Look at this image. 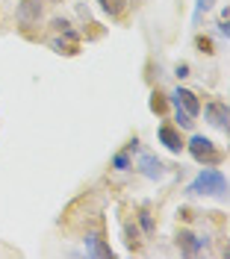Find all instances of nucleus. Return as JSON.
I'll return each instance as SVG.
<instances>
[{
    "label": "nucleus",
    "instance_id": "nucleus-2",
    "mask_svg": "<svg viewBox=\"0 0 230 259\" xmlns=\"http://www.w3.org/2000/svg\"><path fill=\"white\" fill-rule=\"evenodd\" d=\"M186 150L192 153V159L198 162V165H204V168H210V165H221L224 162V153L215 147L213 139H207V136H201V133H195L189 142H186Z\"/></svg>",
    "mask_w": 230,
    "mask_h": 259
},
{
    "label": "nucleus",
    "instance_id": "nucleus-11",
    "mask_svg": "<svg viewBox=\"0 0 230 259\" xmlns=\"http://www.w3.org/2000/svg\"><path fill=\"white\" fill-rule=\"evenodd\" d=\"M100 9L106 12L109 18H121L124 15V9H127V0H98Z\"/></svg>",
    "mask_w": 230,
    "mask_h": 259
},
{
    "label": "nucleus",
    "instance_id": "nucleus-7",
    "mask_svg": "<svg viewBox=\"0 0 230 259\" xmlns=\"http://www.w3.org/2000/svg\"><path fill=\"white\" fill-rule=\"evenodd\" d=\"M174 242H177V247H180V253H186V256H198V253L204 250V244H207V239H201V236H195L192 230H180V233L174 236Z\"/></svg>",
    "mask_w": 230,
    "mask_h": 259
},
{
    "label": "nucleus",
    "instance_id": "nucleus-21",
    "mask_svg": "<svg viewBox=\"0 0 230 259\" xmlns=\"http://www.w3.org/2000/svg\"><path fill=\"white\" fill-rule=\"evenodd\" d=\"M177 215H180L183 221H192V218H195V215H192V209H180Z\"/></svg>",
    "mask_w": 230,
    "mask_h": 259
},
{
    "label": "nucleus",
    "instance_id": "nucleus-9",
    "mask_svg": "<svg viewBox=\"0 0 230 259\" xmlns=\"http://www.w3.org/2000/svg\"><path fill=\"white\" fill-rule=\"evenodd\" d=\"M83 242H86V253H89V256H100V259L112 256V247L103 242V236H100V233H89Z\"/></svg>",
    "mask_w": 230,
    "mask_h": 259
},
{
    "label": "nucleus",
    "instance_id": "nucleus-4",
    "mask_svg": "<svg viewBox=\"0 0 230 259\" xmlns=\"http://www.w3.org/2000/svg\"><path fill=\"white\" fill-rule=\"evenodd\" d=\"M136 171H139L145 180H165V177H168L165 162L160 159V156H154V153H142L139 162H136Z\"/></svg>",
    "mask_w": 230,
    "mask_h": 259
},
{
    "label": "nucleus",
    "instance_id": "nucleus-13",
    "mask_svg": "<svg viewBox=\"0 0 230 259\" xmlns=\"http://www.w3.org/2000/svg\"><path fill=\"white\" fill-rule=\"evenodd\" d=\"M136 218H139V230L145 233V236H154L157 233V224H154V215L148 209H139L136 212Z\"/></svg>",
    "mask_w": 230,
    "mask_h": 259
},
{
    "label": "nucleus",
    "instance_id": "nucleus-3",
    "mask_svg": "<svg viewBox=\"0 0 230 259\" xmlns=\"http://www.w3.org/2000/svg\"><path fill=\"white\" fill-rule=\"evenodd\" d=\"M15 15H18V24H21L24 30H30V27H35V24L42 21V15H45V0H21Z\"/></svg>",
    "mask_w": 230,
    "mask_h": 259
},
{
    "label": "nucleus",
    "instance_id": "nucleus-14",
    "mask_svg": "<svg viewBox=\"0 0 230 259\" xmlns=\"http://www.w3.org/2000/svg\"><path fill=\"white\" fill-rule=\"evenodd\" d=\"M109 165H112L115 171H130V168H133V159H130V153H127V150H118Z\"/></svg>",
    "mask_w": 230,
    "mask_h": 259
},
{
    "label": "nucleus",
    "instance_id": "nucleus-18",
    "mask_svg": "<svg viewBox=\"0 0 230 259\" xmlns=\"http://www.w3.org/2000/svg\"><path fill=\"white\" fill-rule=\"evenodd\" d=\"M213 3H215V0H198V12H195V18L201 15V12H210V9H213Z\"/></svg>",
    "mask_w": 230,
    "mask_h": 259
},
{
    "label": "nucleus",
    "instance_id": "nucleus-10",
    "mask_svg": "<svg viewBox=\"0 0 230 259\" xmlns=\"http://www.w3.org/2000/svg\"><path fill=\"white\" fill-rule=\"evenodd\" d=\"M142 233H139V224L136 221H124V244L130 247V250H139L142 247V239H139Z\"/></svg>",
    "mask_w": 230,
    "mask_h": 259
},
{
    "label": "nucleus",
    "instance_id": "nucleus-20",
    "mask_svg": "<svg viewBox=\"0 0 230 259\" xmlns=\"http://www.w3.org/2000/svg\"><path fill=\"white\" fill-rule=\"evenodd\" d=\"M124 150H127V153H136V150H139V139L133 136L130 142H127V147H124Z\"/></svg>",
    "mask_w": 230,
    "mask_h": 259
},
{
    "label": "nucleus",
    "instance_id": "nucleus-12",
    "mask_svg": "<svg viewBox=\"0 0 230 259\" xmlns=\"http://www.w3.org/2000/svg\"><path fill=\"white\" fill-rule=\"evenodd\" d=\"M150 112L157 115H168V97L157 89V92H150Z\"/></svg>",
    "mask_w": 230,
    "mask_h": 259
},
{
    "label": "nucleus",
    "instance_id": "nucleus-15",
    "mask_svg": "<svg viewBox=\"0 0 230 259\" xmlns=\"http://www.w3.org/2000/svg\"><path fill=\"white\" fill-rule=\"evenodd\" d=\"M174 121H177V127H183V130H192L195 127V118L189 112H183L180 106H174Z\"/></svg>",
    "mask_w": 230,
    "mask_h": 259
},
{
    "label": "nucleus",
    "instance_id": "nucleus-1",
    "mask_svg": "<svg viewBox=\"0 0 230 259\" xmlns=\"http://www.w3.org/2000/svg\"><path fill=\"white\" fill-rule=\"evenodd\" d=\"M186 194H192V197H198V194L224 197V194H227V177L218 171V165H210V168H204V171L186 186Z\"/></svg>",
    "mask_w": 230,
    "mask_h": 259
},
{
    "label": "nucleus",
    "instance_id": "nucleus-8",
    "mask_svg": "<svg viewBox=\"0 0 230 259\" xmlns=\"http://www.w3.org/2000/svg\"><path fill=\"white\" fill-rule=\"evenodd\" d=\"M168 100H171L174 106H180L183 112H189L192 118H198V115H201V100H198V95H195V92H189V89H177V92L168 97Z\"/></svg>",
    "mask_w": 230,
    "mask_h": 259
},
{
    "label": "nucleus",
    "instance_id": "nucleus-6",
    "mask_svg": "<svg viewBox=\"0 0 230 259\" xmlns=\"http://www.w3.org/2000/svg\"><path fill=\"white\" fill-rule=\"evenodd\" d=\"M157 139H160V145H165V150H171V153L186 150V142H183V136H180V127L163 124V127L157 130Z\"/></svg>",
    "mask_w": 230,
    "mask_h": 259
},
{
    "label": "nucleus",
    "instance_id": "nucleus-5",
    "mask_svg": "<svg viewBox=\"0 0 230 259\" xmlns=\"http://www.w3.org/2000/svg\"><path fill=\"white\" fill-rule=\"evenodd\" d=\"M204 109V121L207 124H213L218 130H227V118H230V109L224 100H210L207 106H201Z\"/></svg>",
    "mask_w": 230,
    "mask_h": 259
},
{
    "label": "nucleus",
    "instance_id": "nucleus-16",
    "mask_svg": "<svg viewBox=\"0 0 230 259\" xmlns=\"http://www.w3.org/2000/svg\"><path fill=\"white\" fill-rule=\"evenodd\" d=\"M195 48L201 50V53H207V56H213V53H215V45H213V38H210V35H198Z\"/></svg>",
    "mask_w": 230,
    "mask_h": 259
},
{
    "label": "nucleus",
    "instance_id": "nucleus-17",
    "mask_svg": "<svg viewBox=\"0 0 230 259\" xmlns=\"http://www.w3.org/2000/svg\"><path fill=\"white\" fill-rule=\"evenodd\" d=\"M215 30H218V35H230V21L227 18H221V21L215 24Z\"/></svg>",
    "mask_w": 230,
    "mask_h": 259
},
{
    "label": "nucleus",
    "instance_id": "nucleus-19",
    "mask_svg": "<svg viewBox=\"0 0 230 259\" xmlns=\"http://www.w3.org/2000/svg\"><path fill=\"white\" fill-rule=\"evenodd\" d=\"M174 77H180V80H183V77H189V65H186V62H180L177 68H174Z\"/></svg>",
    "mask_w": 230,
    "mask_h": 259
}]
</instances>
